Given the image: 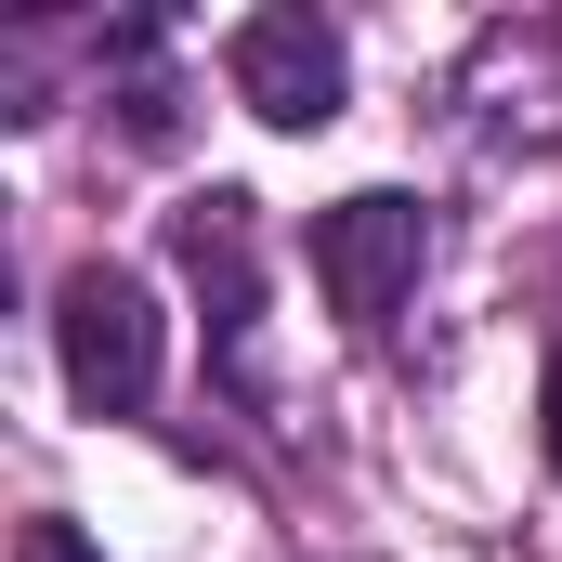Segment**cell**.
Segmentation results:
<instances>
[{"label":"cell","mask_w":562,"mask_h":562,"mask_svg":"<svg viewBox=\"0 0 562 562\" xmlns=\"http://www.w3.org/2000/svg\"><path fill=\"white\" fill-rule=\"evenodd\" d=\"M431 262V210L419 196H393V183H367V196H340V210H314V288L353 314V327H380Z\"/></svg>","instance_id":"7a4b0ae2"},{"label":"cell","mask_w":562,"mask_h":562,"mask_svg":"<svg viewBox=\"0 0 562 562\" xmlns=\"http://www.w3.org/2000/svg\"><path fill=\"white\" fill-rule=\"evenodd\" d=\"M170 236H183V276L210 288V340L249 367V301H262V276H249V196H236V183H210Z\"/></svg>","instance_id":"277c9868"},{"label":"cell","mask_w":562,"mask_h":562,"mask_svg":"<svg viewBox=\"0 0 562 562\" xmlns=\"http://www.w3.org/2000/svg\"><path fill=\"white\" fill-rule=\"evenodd\" d=\"M53 353H66L79 419H144V393H157V301H144L132 262H79L53 288Z\"/></svg>","instance_id":"6da1fadb"},{"label":"cell","mask_w":562,"mask_h":562,"mask_svg":"<svg viewBox=\"0 0 562 562\" xmlns=\"http://www.w3.org/2000/svg\"><path fill=\"white\" fill-rule=\"evenodd\" d=\"M13 562H92V537H79V524H66V510H40V524H26V537H13Z\"/></svg>","instance_id":"5b68a950"},{"label":"cell","mask_w":562,"mask_h":562,"mask_svg":"<svg viewBox=\"0 0 562 562\" xmlns=\"http://www.w3.org/2000/svg\"><path fill=\"white\" fill-rule=\"evenodd\" d=\"M537 419H550V471H562V340H550V380H537Z\"/></svg>","instance_id":"8992f818"},{"label":"cell","mask_w":562,"mask_h":562,"mask_svg":"<svg viewBox=\"0 0 562 562\" xmlns=\"http://www.w3.org/2000/svg\"><path fill=\"white\" fill-rule=\"evenodd\" d=\"M223 79H236L249 119H276V132H327L353 66H340V26H314L301 0H276V13H249V26L223 40Z\"/></svg>","instance_id":"3957f363"}]
</instances>
